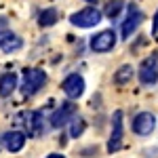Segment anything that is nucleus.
<instances>
[{"mask_svg": "<svg viewBox=\"0 0 158 158\" xmlns=\"http://www.w3.org/2000/svg\"><path fill=\"white\" fill-rule=\"evenodd\" d=\"M74 116H76V106H74L72 101H65V103H61V108H57L53 112V116H51V127L59 129V127H63L68 120H72Z\"/></svg>", "mask_w": 158, "mask_h": 158, "instance_id": "6e6552de", "label": "nucleus"}, {"mask_svg": "<svg viewBox=\"0 0 158 158\" xmlns=\"http://www.w3.org/2000/svg\"><path fill=\"white\" fill-rule=\"evenodd\" d=\"M59 21V11L57 9H44V11L38 15V23L42 27H51Z\"/></svg>", "mask_w": 158, "mask_h": 158, "instance_id": "ddd939ff", "label": "nucleus"}, {"mask_svg": "<svg viewBox=\"0 0 158 158\" xmlns=\"http://www.w3.org/2000/svg\"><path fill=\"white\" fill-rule=\"evenodd\" d=\"M15 89H17V76L13 72H4L0 76V97L2 99L11 97Z\"/></svg>", "mask_w": 158, "mask_h": 158, "instance_id": "f8f14e48", "label": "nucleus"}, {"mask_svg": "<svg viewBox=\"0 0 158 158\" xmlns=\"http://www.w3.org/2000/svg\"><path fill=\"white\" fill-rule=\"evenodd\" d=\"M85 2H91V4H95V2H97V0H85Z\"/></svg>", "mask_w": 158, "mask_h": 158, "instance_id": "4be33fe9", "label": "nucleus"}, {"mask_svg": "<svg viewBox=\"0 0 158 158\" xmlns=\"http://www.w3.org/2000/svg\"><path fill=\"white\" fill-rule=\"evenodd\" d=\"M156 127V118L150 112H139L133 118V131L137 135H150Z\"/></svg>", "mask_w": 158, "mask_h": 158, "instance_id": "1a4fd4ad", "label": "nucleus"}, {"mask_svg": "<svg viewBox=\"0 0 158 158\" xmlns=\"http://www.w3.org/2000/svg\"><path fill=\"white\" fill-rule=\"evenodd\" d=\"M152 27H154V34L158 36V11H156V15H154V23H152Z\"/></svg>", "mask_w": 158, "mask_h": 158, "instance_id": "6ab92c4d", "label": "nucleus"}, {"mask_svg": "<svg viewBox=\"0 0 158 158\" xmlns=\"http://www.w3.org/2000/svg\"><path fill=\"white\" fill-rule=\"evenodd\" d=\"M82 133H85V120L76 114L72 118V124H70V137H72V139H78Z\"/></svg>", "mask_w": 158, "mask_h": 158, "instance_id": "f3484780", "label": "nucleus"}, {"mask_svg": "<svg viewBox=\"0 0 158 158\" xmlns=\"http://www.w3.org/2000/svg\"><path fill=\"white\" fill-rule=\"evenodd\" d=\"M131 78H133V68H131V63H124V65L118 68L116 74H114V82H116V85H127Z\"/></svg>", "mask_w": 158, "mask_h": 158, "instance_id": "2eb2a0df", "label": "nucleus"}, {"mask_svg": "<svg viewBox=\"0 0 158 158\" xmlns=\"http://www.w3.org/2000/svg\"><path fill=\"white\" fill-rule=\"evenodd\" d=\"M122 137H124V114L120 110L114 112L112 116V135L108 139V152H118L122 148Z\"/></svg>", "mask_w": 158, "mask_h": 158, "instance_id": "7ed1b4c3", "label": "nucleus"}, {"mask_svg": "<svg viewBox=\"0 0 158 158\" xmlns=\"http://www.w3.org/2000/svg\"><path fill=\"white\" fill-rule=\"evenodd\" d=\"M61 89H63V93L70 99H78L85 93V78H82L80 74H70V76L63 80Z\"/></svg>", "mask_w": 158, "mask_h": 158, "instance_id": "0eeeda50", "label": "nucleus"}, {"mask_svg": "<svg viewBox=\"0 0 158 158\" xmlns=\"http://www.w3.org/2000/svg\"><path fill=\"white\" fill-rule=\"evenodd\" d=\"M139 82L146 86H152L158 82V53L156 51L141 61V65H139Z\"/></svg>", "mask_w": 158, "mask_h": 158, "instance_id": "f03ea898", "label": "nucleus"}, {"mask_svg": "<svg viewBox=\"0 0 158 158\" xmlns=\"http://www.w3.org/2000/svg\"><path fill=\"white\" fill-rule=\"evenodd\" d=\"M21 47H23V40L19 36H15V34H9V36L2 40L0 51H2V53H15V51H19Z\"/></svg>", "mask_w": 158, "mask_h": 158, "instance_id": "4468645a", "label": "nucleus"}, {"mask_svg": "<svg viewBox=\"0 0 158 158\" xmlns=\"http://www.w3.org/2000/svg\"><path fill=\"white\" fill-rule=\"evenodd\" d=\"M124 11V2L122 0H110L108 4H106V17H110V19H116L120 13Z\"/></svg>", "mask_w": 158, "mask_h": 158, "instance_id": "dca6fc26", "label": "nucleus"}, {"mask_svg": "<svg viewBox=\"0 0 158 158\" xmlns=\"http://www.w3.org/2000/svg\"><path fill=\"white\" fill-rule=\"evenodd\" d=\"M101 11H97L95 6H86L82 11H76L70 17V23L76 25V27H95V25L101 21Z\"/></svg>", "mask_w": 158, "mask_h": 158, "instance_id": "20e7f679", "label": "nucleus"}, {"mask_svg": "<svg viewBox=\"0 0 158 158\" xmlns=\"http://www.w3.org/2000/svg\"><path fill=\"white\" fill-rule=\"evenodd\" d=\"M156 38H158V36H156Z\"/></svg>", "mask_w": 158, "mask_h": 158, "instance_id": "5701e85b", "label": "nucleus"}, {"mask_svg": "<svg viewBox=\"0 0 158 158\" xmlns=\"http://www.w3.org/2000/svg\"><path fill=\"white\" fill-rule=\"evenodd\" d=\"M6 36H9V32H0V44H2V40H4Z\"/></svg>", "mask_w": 158, "mask_h": 158, "instance_id": "aec40b11", "label": "nucleus"}, {"mask_svg": "<svg viewBox=\"0 0 158 158\" xmlns=\"http://www.w3.org/2000/svg\"><path fill=\"white\" fill-rule=\"evenodd\" d=\"M141 21H143V13L139 11L135 4H131V6H129V11H127V17H124V21H122V25H120L122 38L127 40V38H129L135 30L141 25Z\"/></svg>", "mask_w": 158, "mask_h": 158, "instance_id": "39448f33", "label": "nucleus"}, {"mask_svg": "<svg viewBox=\"0 0 158 158\" xmlns=\"http://www.w3.org/2000/svg\"><path fill=\"white\" fill-rule=\"evenodd\" d=\"M47 82V74L42 72V70H38V68H27L23 70V80H21V95L23 97H32V95H36L38 91L44 86Z\"/></svg>", "mask_w": 158, "mask_h": 158, "instance_id": "f257e3e1", "label": "nucleus"}, {"mask_svg": "<svg viewBox=\"0 0 158 158\" xmlns=\"http://www.w3.org/2000/svg\"><path fill=\"white\" fill-rule=\"evenodd\" d=\"M2 143H4V148L9 152H19L25 146V133H21V131H9L2 137Z\"/></svg>", "mask_w": 158, "mask_h": 158, "instance_id": "9b49d317", "label": "nucleus"}, {"mask_svg": "<svg viewBox=\"0 0 158 158\" xmlns=\"http://www.w3.org/2000/svg\"><path fill=\"white\" fill-rule=\"evenodd\" d=\"M21 120H23V129L27 131L30 137H36L42 133V116L38 112H23Z\"/></svg>", "mask_w": 158, "mask_h": 158, "instance_id": "9d476101", "label": "nucleus"}, {"mask_svg": "<svg viewBox=\"0 0 158 158\" xmlns=\"http://www.w3.org/2000/svg\"><path fill=\"white\" fill-rule=\"evenodd\" d=\"M47 158H65V156H61V154H49Z\"/></svg>", "mask_w": 158, "mask_h": 158, "instance_id": "412c9836", "label": "nucleus"}, {"mask_svg": "<svg viewBox=\"0 0 158 158\" xmlns=\"http://www.w3.org/2000/svg\"><path fill=\"white\" fill-rule=\"evenodd\" d=\"M114 44H116L114 30H103V32H99L91 38V49L95 53H108V51L114 49Z\"/></svg>", "mask_w": 158, "mask_h": 158, "instance_id": "423d86ee", "label": "nucleus"}, {"mask_svg": "<svg viewBox=\"0 0 158 158\" xmlns=\"http://www.w3.org/2000/svg\"><path fill=\"white\" fill-rule=\"evenodd\" d=\"M0 32H9V19L0 17Z\"/></svg>", "mask_w": 158, "mask_h": 158, "instance_id": "a211bd4d", "label": "nucleus"}]
</instances>
